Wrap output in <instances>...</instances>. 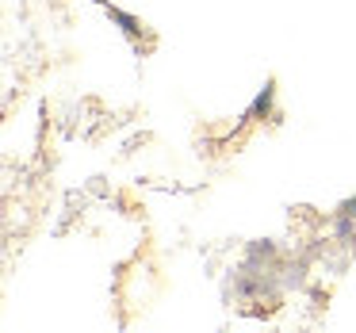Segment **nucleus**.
<instances>
[{
	"label": "nucleus",
	"mask_w": 356,
	"mask_h": 333,
	"mask_svg": "<svg viewBox=\"0 0 356 333\" xmlns=\"http://www.w3.org/2000/svg\"><path fill=\"white\" fill-rule=\"evenodd\" d=\"M111 16H115V19H119V24H123V27H127V31H131V35L138 31V24H134L131 16H123V12H111Z\"/></svg>",
	"instance_id": "obj_1"
}]
</instances>
